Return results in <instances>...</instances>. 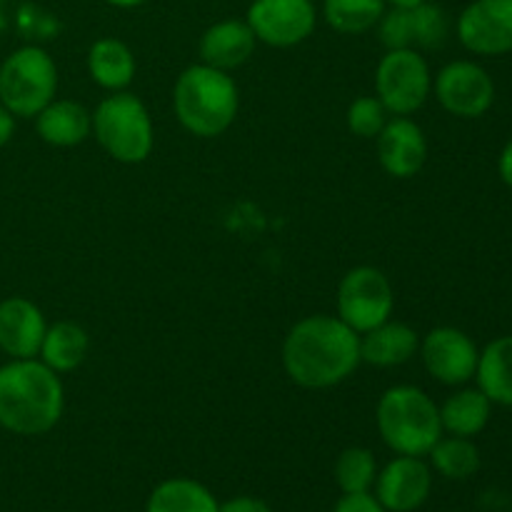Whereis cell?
I'll return each instance as SVG.
<instances>
[{
    "label": "cell",
    "instance_id": "obj_38",
    "mask_svg": "<svg viewBox=\"0 0 512 512\" xmlns=\"http://www.w3.org/2000/svg\"><path fill=\"white\" fill-rule=\"evenodd\" d=\"M310 3H320V0H310Z\"/></svg>",
    "mask_w": 512,
    "mask_h": 512
},
{
    "label": "cell",
    "instance_id": "obj_25",
    "mask_svg": "<svg viewBox=\"0 0 512 512\" xmlns=\"http://www.w3.org/2000/svg\"><path fill=\"white\" fill-rule=\"evenodd\" d=\"M430 468L448 480H468L480 470V450L473 438L443 435L428 453Z\"/></svg>",
    "mask_w": 512,
    "mask_h": 512
},
{
    "label": "cell",
    "instance_id": "obj_11",
    "mask_svg": "<svg viewBox=\"0 0 512 512\" xmlns=\"http://www.w3.org/2000/svg\"><path fill=\"white\" fill-rule=\"evenodd\" d=\"M418 353L423 360V368L440 385L460 388V385H468L470 380H475L480 350L475 340L460 328H450V325L433 328L420 340Z\"/></svg>",
    "mask_w": 512,
    "mask_h": 512
},
{
    "label": "cell",
    "instance_id": "obj_6",
    "mask_svg": "<svg viewBox=\"0 0 512 512\" xmlns=\"http://www.w3.org/2000/svg\"><path fill=\"white\" fill-rule=\"evenodd\" d=\"M58 95V68L43 45H23L0 63V103L15 118H35Z\"/></svg>",
    "mask_w": 512,
    "mask_h": 512
},
{
    "label": "cell",
    "instance_id": "obj_27",
    "mask_svg": "<svg viewBox=\"0 0 512 512\" xmlns=\"http://www.w3.org/2000/svg\"><path fill=\"white\" fill-rule=\"evenodd\" d=\"M410 10V30H413V48L415 50H435L448 40V15L440 5L425 3L415 5Z\"/></svg>",
    "mask_w": 512,
    "mask_h": 512
},
{
    "label": "cell",
    "instance_id": "obj_23",
    "mask_svg": "<svg viewBox=\"0 0 512 512\" xmlns=\"http://www.w3.org/2000/svg\"><path fill=\"white\" fill-rule=\"evenodd\" d=\"M218 500L193 478H170L155 485L145 512H218Z\"/></svg>",
    "mask_w": 512,
    "mask_h": 512
},
{
    "label": "cell",
    "instance_id": "obj_22",
    "mask_svg": "<svg viewBox=\"0 0 512 512\" xmlns=\"http://www.w3.org/2000/svg\"><path fill=\"white\" fill-rule=\"evenodd\" d=\"M475 383L490 403L512 408V335L495 338L480 350Z\"/></svg>",
    "mask_w": 512,
    "mask_h": 512
},
{
    "label": "cell",
    "instance_id": "obj_35",
    "mask_svg": "<svg viewBox=\"0 0 512 512\" xmlns=\"http://www.w3.org/2000/svg\"><path fill=\"white\" fill-rule=\"evenodd\" d=\"M13 23V13H10V3L8 0H0V33L10 28Z\"/></svg>",
    "mask_w": 512,
    "mask_h": 512
},
{
    "label": "cell",
    "instance_id": "obj_31",
    "mask_svg": "<svg viewBox=\"0 0 512 512\" xmlns=\"http://www.w3.org/2000/svg\"><path fill=\"white\" fill-rule=\"evenodd\" d=\"M333 512H388L375 498L373 490L370 493H343L335 503Z\"/></svg>",
    "mask_w": 512,
    "mask_h": 512
},
{
    "label": "cell",
    "instance_id": "obj_12",
    "mask_svg": "<svg viewBox=\"0 0 512 512\" xmlns=\"http://www.w3.org/2000/svg\"><path fill=\"white\" fill-rule=\"evenodd\" d=\"M460 45L475 55L512 53V0H473L455 23Z\"/></svg>",
    "mask_w": 512,
    "mask_h": 512
},
{
    "label": "cell",
    "instance_id": "obj_2",
    "mask_svg": "<svg viewBox=\"0 0 512 512\" xmlns=\"http://www.w3.org/2000/svg\"><path fill=\"white\" fill-rule=\"evenodd\" d=\"M63 410L60 375L43 360L25 358L0 365V428L35 438L50 433L63 418Z\"/></svg>",
    "mask_w": 512,
    "mask_h": 512
},
{
    "label": "cell",
    "instance_id": "obj_16",
    "mask_svg": "<svg viewBox=\"0 0 512 512\" xmlns=\"http://www.w3.org/2000/svg\"><path fill=\"white\" fill-rule=\"evenodd\" d=\"M255 35L245 20H218L200 35V63L230 73L248 63L255 53Z\"/></svg>",
    "mask_w": 512,
    "mask_h": 512
},
{
    "label": "cell",
    "instance_id": "obj_5",
    "mask_svg": "<svg viewBox=\"0 0 512 512\" xmlns=\"http://www.w3.org/2000/svg\"><path fill=\"white\" fill-rule=\"evenodd\" d=\"M93 135L100 148L123 165L148 160L155 145L153 118L138 95L120 90L110 93L93 110Z\"/></svg>",
    "mask_w": 512,
    "mask_h": 512
},
{
    "label": "cell",
    "instance_id": "obj_10",
    "mask_svg": "<svg viewBox=\"0 0 512 512\" xmlns=\"http://www.w3.org/2000/svg\"><path fill=\"white\" fill-rule=\"evenodd\" d=\"M245 23L258 43L270 48H295L315 33L318 10L310 0H253Z\"/></svg>",
    "mask_w": 512,
    "mask_h": 512
},
{
    "label": "cell",
    "instance_id": "obj_28",
    "mask_svg": "<svg viewBox=\"0 0 512 512\" xmlns=\"http://www.w3.org/2000/svg\"><path fill=\"white\" fill-rule=\"evenodd\" d=\"M390 120V113L385 110V105L380 103L378 95H360L353 103L348 105V113H345V123L348 130L355 138L363 140H375L380 135V130L385 128V123Z\"/></svg>",
    "mask_w": 512,
    "mask_h": 512
},
{
    "label": "cell",
    "instance_id": "obj_8",
    "mask_svg": "<svg viewBox=\"0 0 512 512\" xmlns=\"http://www.w3.org/2000/svg\"><path fill=\"white\" fill-rule=\"evenodd\" d=\"M338 318L358 335L393 318L395 293L388 275L373 265L348 270L338 285Z\"/></svg>",
    "mask_w": 512,
    "mask_h": 512
},
{
    "label": "cell",
    "instance_id": "obj_19",
    "mask_svg": "<svg viewBox=\"0 0 512 512\" xmlns=\"http://www.w3.org/2000/svg\"><path fill=\"white\" fill-rule=\"evenodd\" d=\"M88 75L95 85H100L108 93L128 90L135 78V55L123 40L118 38H98L88 48Z\"/></svg>",
    "mask_w": 512,
    "mask_h": 512
},
{
    "label": "cell",
    "instance_id": "obj_33",
    "mask_svg": "<svg viewBox=\"0 0 512 512\" xmlns=\"http://www.w3.org/2000/svg\"><path fill=\"white\" fill-rule=\"evenodd\" d=\"M13 135H15V115L0 103V148L10 143Z\"/></svg>",
    "mask_w": 512,
    "mask_h": 512
},
{
    "label": "cell",
    "instance_id": "obj_21",
    "mask_svg": "<svg viewBox=\"0 0 512 512\" xmlns=\"http://www.w3.org/2000/svg\"><path fill=\"white\" fill-rule=\"evenodd\" d=\"M88 350L90 338L83 325L73 323V320H60V323L48 325V330H45L38 358L50 370L63 375L80 368L85 363V358H88Z\"/></svg>",
    "mask_w": 512,
    "mask_h": 512
},
{
    "label": "cell",
    "instance_id": "obj_15",
    "mask_svg": "<svg viewBox=\"0 0 512 512\" xmlns=\"http://www.w3.org/2000/svg\"><path fill=\"white\" fill-rule=\"evenodd\" d=\"M45 330V315L33 300L20 295L0 300V350L10 360L38 358Z\"/></svg>",
    "mask_w": 512,
    "mask_h": 512
},
{
    "label": "cell",
    "instance_id": "obj_24",
    "mask_svg": "<svg viewBox=\"0 0 512 512\" xmlns=\"http://www.w3.org/2000/svg\"><path fill=\"white\" fill-rule=\"evenodd\" d=\"M323 18L335 33L363 35L380 23L388 10L385 0H320Z\"/></svg>",
    "mask_w": 512,
    "mask_h": 512
},
{
    "label": "cell",
    "instance_id": "obj_9",
    "mask_svg": "<svg viewBox=\"0 0 512 512\" xmlns=\"http://www.w3.org/2000/svg\"><path fill=\"white\" fill-rule=\"evenodd\" d=\"M433 93L440 108L463 120L483 118L495 103V83L475 60H453L433 78Z\"/></svg>",
    "mask_w": 512,
    "mask_h": 512
},
{
    "label": "cell",
    "instance_id": "obj_18",
    "mask_svg": "<svg viewBox=\"0 0 512 512\" xmlns=\"http://www.w3.org/2000/svg\"><path fill=\"white\" fill-rule=\"evenodd\" d=\"M420 335L400 320H385L378 328L360 335V360L375 368H398L418 355Z\"/></svg>",
    "mask_w": 512,
    "mask_h": 512
},
{
    "label": "cell",
    "instance_id": "obj_20",
    "mask_svg": "<svg viewBox=\"0 0 512 512\" xmlns=\"http://www.w3.org/2000/svg\"><path fill=\"white\" fill-rule=\"evenodd\" d=\"M493 415V403L480 388L455 390L443 405H440V423L443 433L458 435V438H475L483 433Z\"/></svg>",
    "mask_w": 512,
    "mask_h": 512
},
{
    "label": "cell",
    "instance_id": "obj_32",
    "mask_svg": "<svg viewBox=\"0 0 512 512\" xmlns=\"http://www.w3.org/2000/svg\"><path fill=\"white\" fill-rule=\"evenodd\" d=\"M218 512H273V508L263 498H255V495H238V498L220 503Z\"/></svg>",
    "mask_w": 512,
    "mask_h": 512
},
{
    "label": "cell",
    "instance_id": "obj_34",
    "mask_svg": "<svg viewBox=\"0 0 512 512\" xmlns=\"http://www.w3.org/2000/svg\"><path fill=\"white\" fill-rule=\"evenodd\" d=\"M498 173H500V178H503V183L508 185V188H512V138L505 143L503 153H500Z\"/></svg>",
    "mask_w": 512,
    "mask_h": 512
},
{
    "label": "cell",
    "instance_id": "obj_36",
    "mask_svg": "<svg viewBox=\"0 0 512 512\" xmlns=\"http://www.w3.org/2000/svg\"><path fill=\"white\" fill-rule=\"evenodd\" d=\"M105 3L113 5V8L128 10V8H138V5H145V3H148V0H105Z\"/></svg>",
    "mask_w": 512,
    "mask_h": 512
},
{
    "label": "cell",
    "instance_id": "obj_26",
    "mask_svg": "<svg viewBox=\"0 0 512 512\" xmlns=\"http://www.w3.org/2000/svg\"><path fill=\"white\" fill-rule=\"evenodd\" d=\"M378 470V460L368 448H345L335 460V483L340 493H370Z\"/></svg>",
    "mask_w": 512,
    "mask_h": 512
},
{
    "label": "cell",
    "instance_id": "obj_13",
    "mask_svg": "<svg viewBox=\"0 0 512 512\" xmlns=\"http://www.w3.org/2000/svg\"><path fill=\"white\" fill-rule=\"evenodd\" d=\"M433 493V468L415 455H395L378 470L373 495L388 512H415Z\"/></svg>",
    "mask_w": 512,
    "mask_h": 512
},
{
    "label": "cell",
    "instance_id": "obj_7",
    "mask_svg": "<svg viewBox=\"0 0 512 512\" xmlns=\"http://www.w3.org/2000/svg\"><path fill=\"white\" fill-rule=\"evenodd\" d=\"M375 95L390 115H413L433 95V73L420 50H385L375 68Z\"/></svg>",
    "mask_w": 512,
    "mask_h": 512
},
{
    "label": "cell",
    "instance_id": "obj_37",
    "mask_svg": "<svg viewBox=\"0 0 512 512\" xmlns=\"http://www.w3.org/2000/svg\"><path fill=\"white\" fill-rule=\"evenodd\" d=\"M388 8H415V5L425 3V0H385Z\"/></svg>",
    "mask_w": 512,
    "mask_h": 512
},
{
    "label": "cell",
    "instance_id": "obj_30",
    "mask_svg": "<svg viewBox=\"0 0 512 512\" xmlns=\"http://www.w3.org/2000/svg\"><path fill=\"white\" fill-rule=\"evenodd\" d=\"M375 28H378V38L385 45V50L413 48V30H410L408 8H388Z\"/></svg>",
    "mask_w": 512,
    "mask_h": 512
},
{
    "label": "cell",
    "instance_id": "obj_17",
    "mask_svg": "<svg viewBox=\"0 0 512 512\" xmlns=\"http://www.w3.org/2000/svg\"><path fill=\"white\" fill-rule=\"evenodd\" d=\"M35 133L53 148H75L93 135V113L83 103L55 98L35 115Z\"/></svg>",
    "mask_w": 512,
    "mask_h": 512
},
{
    "label": "cell",
    "instance_id": "obj_4",
    "mask_svg": "<svg viewBox=\"0 0 512 512\" xmlns=\"http://www.w3.org/2000/svg\"><path fill=\"white\" fill-rule=\"evenodd\" d=\"M375 425L395 455L415 458H425L445 435L440 405L415 385H393L385 390L375 408Z\"/></svg>",
    "mask_w": 512,
    "mask_h": 512
},
{
    "label": "cell",
    "instance_id": "obj_1",
    "mask_svg": "<svg viewBox=\"0 0 512 512\" xmlns=\"http://www.w3.org/2000/svg\"><path fill=\"white\" fill-rule=\"evenodd\" d=\"M360 335L338 315H308L283 340V368L305 390L335 388L358 370Z\"/></svg>",
    "mask_w": 512,
    "mask_h": 512
},
{
    "label": "cell",
    "instance_id": "obj_29",
    "mask_svg": "<svg viewBox=\"0 0 512 512\" xmlns=\"http://www.w3.org/2000/svg\"><path fill=\"white\" fill-rule=\"evenodd\" d=\"M13 25L20 33V38H25L33 45L58 38L60 33V20L55 18V13L35 3L18 5V10L13 13Z\"/></svg>",
    "mask_w": 512,
    "mask_h": 512
},
{
    "label": "cell",
    "instance_id": "obj_3",
    "mask_svg": "<svg viewBox=\"0 0 512 512\" xmlns=\"http://www.w3.org/2000/svg\"><path fill=\"white\" fill-rule=\"evenodd\" d=\"M240 93L233 75L198 63L178 75L173 110L178 123L195 138H218L238 118Z\"/></svg>",
    "mask_w": 512,
    "mask_h": 512
},
{
    "label": "cell",
    "instance_id": "obj_14",
    "mask_svg": "<svg viewBox=\"0 0 512 512\" xmlns=\"http://www.w3.org/2000/svg\"><path fill=\"white\" fill-rule=\"evenodd\" d=\"M375 145L380 168L390 178H415L428 160V138L410 115H393L375 138Z\"/></svg>",
    "mask_w": 512,
    "mask_h": 512
}]
</instances>
